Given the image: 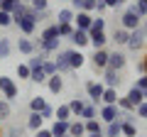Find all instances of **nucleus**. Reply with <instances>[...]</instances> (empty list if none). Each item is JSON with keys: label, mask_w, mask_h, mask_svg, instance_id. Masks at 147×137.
I'll use <instances>...</instances> for the list:
<instances>
[{"label": "nucleus", "mask_w": 147, "mask_h": 137, "mask_svg": "<svg viewBox=\"0 0 147 137\" xmlns=\"http://www.w3.org/2000/svg\"><path fill=\"white\" fill-rule=\"evenodd\" d=\"M12 25H15L17 30H20L22 34H25V37H32V34L37 32V27H39V22H37V12L30 7V10H27L25 15L12 17Z\"/></svg>", "instance_id": "1"}, {"label": "nucleus", "mask_w": 147, "mask_h": 137, "mask_svg": "<svg viewBox=\"0 0 147 137\" xmlns=\"http://www.w3.org/2000/svg\"><path fill=\"white\" fill-rule=\"evenodd\" d=\"M118 25L123 27V30H127V32H132V30H137V27L142 25V17L137 15V10L132 5H127L125 10H123V15H120V22Z\"/></svg>", "instance_id": "2"}, {"label": "nucleus", "mask_w": 147, "mask_h": 137, "mask_svg": "<svg viewBox=\"0 0 147 137\" xmlns=\"http://www.w3.org/2000/svg\"><path fill=\"white\" fill-rule=\"evenodd\" d=\"M0 95L5 100H17V95H20V88H17V83H15V79H10V76H5V74H0Z\"/></svg>", "instance_id": "3"}, {"label": "nucleus", "mask_w": 147, "mask_h": 137, "mask_svg": "<svg viewBox=\"0 0 147 137\" xmlns=\"http://www.w3.org/2000/svg\"><path fill=\"white\" fill-rule=\"evenodd\" d=\"M98 120L103 125H108L113 120H123V110L118 108V103H113V105H100L98 108Z\"/></svg>", "instance_id": "4"}, {"label": "nucleus", "mask_w": 147, "mask_h": 137, "mask_svg": "<svg viewBox=\"0 0 147 137\" xmlns=\"http://www.w3.org/2000/svg\"><path fill=\"white\" fill-rule=\"evenodd\" d=\"M103 91H105V83L103 81H86V95H88L91 103H96V105H100V98H103Z\"/></svg>", "instance_id": "5"}, {"label": "nucleus", "mask_w": 147, "mask_h": 137, "mask_svg": "<svg viewBox=\"0 0 147 137\" xmlns=\"http://www.w3.org/2000/svg\"><path fill=\"white\" fill-rule=\"evenodd\" d=\"M145 39H147V30L140 25L137 30H132V32H130V39H127V49H130V52H137V49H142V47H145Z\"/></svg>", "instance_id": "6"}, {"label": "nucleus", "mask_w": 147, "mask_h": 137, "mask_svg": "<svg viewBox=\"0 0 147 137\" xmlns=\"http://www.w3.org/2000/svg\"><path fill=\"white\" fill-rule=\"evenodd\" d=\"M15 49H17L20 54H25V56H32V54H37V39H32V37H25V34H22V37L17 39Z\"/></svg>", "instance_id": "7"}, {"label": "nucleus", "mask_w": 147, "mask_h": 137, "mask_svg": "<svg viewBox=\"0 0 147 137\" xmlns=\"http://www.w3.org/2000/svg\"><path fill=\"white\" fill-rule=\"evenodd\" d=\"M127 64V56L125 52H120V49H113V52L108 54V68H115V71H123Z\"/></svg>", "instance_id": "8"}, {"label": "nucleus", "mask_w": 147, "mask_h": 137, "mask_svg": "<svg viewBox=\"0 0 147 137\" xmlns=\"http://www.w3.org/2000/svg\"><path fill=\"white\" fill-rule=\"evenodd\" d=\"M108 54H110V49H93L91 64H93L96 71H103V68H108Z\"/></svg>", "instance_id": "9"}, {"label": "nucleus", "mask_w": 147, "mask_h": 137, "mask_svg": "<svg viewBox=\"0 0 147 137\" xmlns=\"http://www.w3.org/2000/svg\"><path fill=\"white\" fill-rule=\"evenodd\" d=\"M105 83V88H118V86L123 83V76L120 71H115V68H103V79H100Z\"/></svg>", "instance_id": "10"}, {"label": "nucleus", "mask_w": 147, "mask_h": 137, "mask_svg": "<svg viewBox=\"0 0 147 137\" xmlns=\"http://www.w3.org/2000/svg\"><path fill=\"white\" fill-rule=\"evenodd\" d=\"M66 59H69V66H71V71H76V68H81L86 64V56L81 49H66Z\"/></svg>", "instance_id": "11"}, {"label": "nucleus", "mask_w": 147, "mask_h": 137, "mask_svg": "<svg viewBox=\"0 0 147 137\" xmlns=\"http://www.w3.org/2000/svg\"><path fill=\"white\" fill-rule=\"evenodd\" d=\"M59 49H61V39H44V42L37 39V54H57Z\"/></svg>", "instance_id": "12"}, {"label": "nucleus", "mask_w": 147, "mask_h": 137, "mask_svg": "<svg viewBox=\"0 0 147 137\" xmlns=\"http://www.w3.org/2000/svg\"><path fill=\"white\" fill-rule=\"evenodd\" d=\"M66 42H71L74 49H84V47H88V32L86 30H74V34L66 39Z\"/></svg>", "instance_id": "13"}, {"label": "nucleus", "mask_w": 147, "mask_h": 137, "mask_svg": "<svg viewBox=\"0 0 147 137\" xmlns=\"http://www.w3.org/2000/svg\"><path fill=\"white\" fill-rule=\"evenodd\" d=\"M91 22H93V15H91V12L79 10L76 15H74V27H76V30H86V32H88L91 30Z\"/></svg>", "instance_id": "14"}, {"label": "nucleus", "mask_w": 147, "mask_h": 137, "mask_svg": "<svg viewBox=\"0 0 147 137\" xmlns=\"http://www.w3.org/2000/svg\"><path fill=\"white\" fill-rule=\"evenodd\" d=\"M110 42V37L105 34V32H88V44L93 49H105Z\"/></svg>", "instance_id": "15"}, {"label": "nucleus", "mask_w": 147, "mask_h": 137, "mask_svg": "<svg viewBox=\"0 0 147 137\" xmlns=\"http://www.w3.org/2000/svg\"><path fill=\"white\" fill-rule=\"evenodd\" d=\"M54 61H57V68H59V74H74L71 66H69V59H66V49H59L57 56H54Z\"/></svg>", "instance_id": "16"}, {"label": "nucleus", "mask_w": 147, "mask_h": 137, "mask_svg": "<svg viewBox=\"0 0 147 137\" xmlns=\"http://www.w3.org/2000/svg\"><path fill=\"white\" fill-rule=\"evenodd\" d=\"M127 39H130V32L123 30V27H115V32L110 34V42L115 47H127Z\"/></svg>", "instance_id": "17"}, {"label": "nucleus", "mask_w": 147, "mask_h": 137, "mask_svg": "<svg viewBox=\"0 0 147 137\" xmlns=\"http://www.w3.org/2000/svg\"><path fill=\"white\" fill-rule=\"evenodd\" d=\"M47 88H49V93L52 95H59L64 91V79H61V74H54V76H49L47 79Z\"/></svg>", "instance_id": "18"}, {"label": "nucleus", "mask_w": 147, "mask_h": 137, "mask_svg": "<svg viewBox=\"0 0 147 137\" xmlns=\"http://www.w3.org/2000/svg\"><path fill=\"white\" fill-rule=\"evenodd\" d=\"M71 122V120H69ZM69 122L66 120H52V125H49V130H52L54 137H69Z\"/></svg>", "instance_id": "19"}, {"label": "nucleus", "mask_w": 147, "mask_h": 137, "mask_svg": "<svg viewBox=\"0 0 147 137\" xmlns=\"http://www.w3.org/2000/svg\"><path fill=\"white\" fill-rule=\"evenodd\" d=\"M69 137H86V122L81 118L69 122Z\"/></svg>", "instance_id": "20"}, {"label": "nucleus", "mask_w": 147, "mask_h": 137, "mask_svg": "<svg viewBox=\"0 0 147 137\" xmlns=\"http://www.w3.org/2000/svg\"><path fill=\"white\" fill-rule=\"evenodd\" d=\"M44 39H61V37H59V25H57V22L47 25L42 32H39V42H44Z\"/></svg>", "instance_id": "21"}, {"label": "nucleus", "mask_w": 147, "mask_h": 137, "mask_svg": "<svg viewBox=\"0 0 147 137\" xmlns=\"http://www.w3.org/2000/svg\"><path fill=\"white\" fill-rule=\"evenodd\" d=\"M54 120H74V113L71 108H69V103H61V105H57V110H54Z\"/></svg>", "instance_id": "22"}, {"label": "nucleus", "mask_w": 147, "mask_h": 137, "mask_svg": "<svg viewBox=\"0 0 147 137\" xmlns=\"http://www.w3.org/2000/svg\"><path fill=\"white\" fill-rule=\"evenodd\" d=\"M39 127H44V118L39 115V113H30V115H27V130L37 132Z\"/></svg>", "instance_id": "23"}, {"label": "nucleus", "mask_w": 147, "mask_h": 137, "mask_svg": "<svg viewBox=\"0 0 147 137\" xmlns=\"http://www.w3.org/2000/svg\"><path fill=\"white\" fill-rule=\"evenodd\" d=\"M98 108L100 105H96V103H91V100H88V103H86V105H84V110H81V120H93V118H98Z\"/></svg>", "instance_id": "24"}, {"label": "nucleus", "mask_w": 147, "mask_h": 137, "mask_svg": "<svg viewBox=\"0 0 147 137\" xmlns=\"http://www.w3.org/2000/svg\"><path fill=\"white\" fill-rule=\"evenodd\" d=\"M120 127H123V120H113L108 125H103V135L105 137H120Z\"/></svg>", "instance_id": "25"}, {"label": "nucleus", "mask_w": 147, "mask_h": 137, "mask_svg": "<svg viewBox=\"0 0 147 137\" xmlns=\"http://www.w3.org/2000/svg\"><path fill=\"white\" fill-rule=\"evenodd\" d=\"M118 88H105L103 91V98H100V105H113V103H118Z\"/></svg>", "instance_id": "26"}, {"label": "nucleus", "mask_w": 147, "mask_h": 137, "mask_svg": "<svg viewBox=\"0 0 147 137\" xmlns=\"http://www.w3.org/2000/svg\"><path fill=\"white\" fill-rule=\"evenodd\" d=\"M12 54V39L10 37H0V61H5Z\"/></svg>", "instance_id": "27"}, {"label": "nucleus", "mask_w": 147, "mask_h": 137, "mask_svg": "<svg viewBox=\"0 0 147 137\" xmlns=\"http://www.w3.org/2000/svg\"><path fill=\"white\" fill-rule=\"evenodd\" d=\"M127 100H130L132 105L137 108V105L142 103V100H145V93H142V91L137 88V86H130V91H127Z\"/></svg>", "instance_id": "28"}, {"label": "nucleus", "mask_w": 147, "mask_h": 137, "mask_svg": "<svg viewBox=\"0 0 147 137\" xmlns=\"http://www.w3.org/2000/svg\"><path fill=\"white\" fill-rule=\"evenodd\" d=\"M74 15H76V12H74L71 7H59L57 15H54V20L57 22H74Z\"/></svg>", "instance_id": "29"}, {"label": "nucleus", "mask_w": 147, "mask_h": 137, "mask_svg": "<svg viewBox=\"0 0 147 137\" xmlns=\"http://www.w3.org/2000/svg\"><path fill=\"white\" fill-rule=\"evenodd\" d=\"M44 105H47V98H44V95H34V98L30 100V113H42Z\"/></svg>", "instance_id": "30"}, {"label": "nucleus", "mask_w": 147, "mask_h": 137, "mask_svg": "<svg viewBox=\"0 0 147 137\" xmlns=\"http://www.w3.org/2000/svg\"><path fill=\"white\" fill-rule=\"evenodd\" d=\"M86 122V135H96V132H103V122L98 120V118H93V120H84Z\"/></svg>", "instance_id": "31"}, {"label": "nucleus", "mask_w": 147, "mask_h": 137, "mask_svg": "<svg viewBox=\"0 0 147 137\" xmlns=\"http://www.w3.org/2000/svg\"><path fill=\"white\" fill-rule=\"evenodd\" d=\"M86 103H88V100H84V98H71V100H69V108H71L74 118H79V115H81V110H84Z\"/></svg>", "instance_id": "32"}, {"label": "nucleus", "mask_w": 147, "mask_h": 137, "mask_svg": "<svg viewBox=\"0 0 147 137\" xmlns=\"http://www.w3.org/2000/svg\"><path fill=\"white\" fill-rule=\"evenodd\" d=\"M57 25H59V37H61V39H69L74 34V30H76L74 22H57Z\"/></svg>", "instance_id": "33"}, {"label": "nucleus", "mask_w": 147, "mask_h": 137, "mask_svg": "<svg viewBox=\"0 0 147 137\" xmlns=\"http://www.w3.org/2000/svg\"><path fill=\"white\" fill-rule=\"evenodd\" d=\"M10 115H12V103L0 95V120H7Z\"/></svg>", "instance_id": "34"}, {"label": "nucleus", "mask_w": 147, "mask_h": 137, "mask_svg": "<svg viewBox=\"0 0 147 137\" xmlns=\"http://www.w3.org/2000/svg\"><path fill=\"white\" fill-rule=\"evenodd\" d=\"M120 137H137V125H135V122H123Z\"/></svg>", "instance_id": "35"}, {"label": "nucleus", "mask_w": 147, "mask_h": 137, "mask_svg": "<svg viewBox=\"0 0 147 137\" xmlns=\"http://www.w3.org/2000/svg\"><path fill=\"white\" fill-rule=\"evenodd\" d=\"M47 79H49V76L44 74V68H34V71L30 74V81H32V83H47Z\"/></svg>", "instance_id": "36"}, {"label": "nucleus", "mask_w": 147, "mask_h": 137, "mask_svg": "<svg viewBox=\"0 0 147 137\" xmlns=\"http://www.w3.org/2000/svg\"><path fill=\"white\" fill-rule=\"evenodd\" d=\"M105 17L103 15H98V17H93V22H91V30L88 32H105Z\"/></svg>", "instance_id": "37"}, {"label": "nucleus", "mask_w": 147, "mask_h": 137, "mask_svg": "<svg viewBox=\"0 0 147 137\" xmlns=\"http://www.w3.org/2000/svg\"><path fill=\"white\" fill-rule=\"evenodd\" d=\"M42 68H44V74L47 76H54V74H59V68H57V61L54 59H44V64H42Z\"/></svg>", "instance_id": "38"}, {"label": "nucleus", "mask_w": 147, "mask_h": 137, "mask_svg": "<svg viewBox=\"0 0 147 137\" xmlns=\"http://www.w3.org/2000/svg\"><path fill=\"white\" fill-rule=\"evenodd\" d=\"M118 108H120L123 113H135V105L127 100V95H120V98H118Z\"/></svg>", "instance_id": "39"}, {"label": "nucleus", "mask_w": 147, "mask_h": 137, "mask_svg": "<svg viewBox=\"0 0 147 137\" xmlns=\"http://www.w3.org/2000/svg\"><path fill=\"white\" fill-rule=\"evenodd\" d=\"M30 7L34 12H42V10H49V0H30Z\"/></svg>", "instance_id": "40"}, {"label": "nucleus", "mask_w": 147, "mask_h": 137, "mask_svg": "<svg viewBox=\"0 0 147 137\" xmlns=\"http://www.w3.org/2000/svg\"><path fill=\"white\" fill-rule=\"evenodd\" d=\"M5 137H25V127L22 125H10L5 132Z\"/></svg>", "instance_id": "41"}, {"label": "nucleus", "mask_w": 147, "mask_h": 137, "mask_svg": "<svg viewBox=\"0 0 147 137\" xmlns=\"http://www.w3.org/2000/svg\"><path fill=\"white\" fill-rule=\"evenodd\" d=\"M132 7L137 10V15H140V17H147V0H135Z\"/></svg>", "instance_id": "42"}, {"label": "nucleus", "mask_w": 147, "mask_h": 137, "mask_svg": "<svg viewBox=\"0 0 147 137\" xmlns=\"http://www.w3.org/2000/svg\"><path fill=\"white\" fill-rule=\"evenodd\" d=\"M96 5H98V0H81V10L84 12H96Z\"/></svg>", "instance_id": "43"}, {"label": "nucleus", "mask_w": 147, "mask_h": 137, "mask_svg": "<svg viewBox=\"0 0 147 137\" xmlns=\"http://www.w3.org/2000/svg\"><path fill=\"white\" fill-rule=\"evenodd\" d=\"M0 27L5 30V27H12V15L5 10H0Z\"/></svg>", "instance_id": "44"}, {"label": "nucleus", "mask_w": 147, "mask_h": 137, "mask_svg": "<svg viewBox=\"0 0 147 137\" xmlns=\"http://www.w3.org/2000/svg\"><path fill=\"white\" fill-rule=\"evenodd\" d=\"M15 71H17V76H20V79H27V81H30V74H32V71H30V66H27V64H17Z\"/></svg>", "instance_id": "45"}, {"label": "nucleus", "mask_w": 147, "mask_h": 137, "mask_svg": "<svg viewBox=\"0 0 147 137\" xmlns=\"http://www.w3.org/2000/svg\"><path fill=\"white\" fill-rule=\"evenodd\" d=\"M54 110H57V108H54V105H49V103L44 105V110L39 113V115L44 118V122H47V120H54Z\"/></svg>", "instance_id": "46"}, {"label": "nucleus", "mask_w": 147, "mask_h": 137, "mask_svg": "<svg viewBox=\"0 0 147 137\" xmlns=\"http://www.w3.org/2000/svg\"><path fill=\"white\" fill-rule=\"evenodd\" d=\"M132 86H137V88L145 93V91H147V76H145V74H140V76L135 79V83H132Z\"/></svg>", "instance_id": "47"}, {"label": "nucleus", "mask_w": 147, "mask_h": 137, "mask_svg": "<svg viewBox=\"0 0 147 137\" xmlns=\"http://www.w3.org/2000/svg\"><path fill=\"white\" fill-rule=\"evenodd\" d=\"M135 115H137V118H147V100H142L140 105L135 108Z\"/></svg>", "instance_id": "48"}, {"label": "nucleus", "mask_w": 147, "mask_h": 137, "mask_svg": "<svg viewBox=\"0 0 147 137\" xmlns=\"http://www.w3.org/2000/svg\"><path fill=\"white\" fill-rule=\"evenodd\" d=\"M34 137H54V135H52V130H49V127H39V130L34 132Z\"/></svg>", "instance_id": "49"}, {"label": "nucleus", "mask_w": 147, "mask_h": 137, "mask_svg": "<svg viewBox=\"0 0 147 137\" xmlns=\"http://www.w3.org/2000/svg\"><path fill=\"white\" fill-rule=\"evenodd\" d=\"M96 12H98V15H103V12H108V5H105L103 0H98V5H96Z\"/></svg>", "instance_id": "50"}, {"label": "nucleus", "mask_w": 147, "mask_h": 137, "mask_svg": "<svg viewBox=\"0 0 147 137\" xmlns=\"http://www.w3.org/2000/svg\"><path fill=\"white\" fill-rule=\"evenodd\" d=\"M69 7H71L74 12H79L81 10V0H69Z\"/></svg>", "instance_id": "51"}, {"label": "nucleus", "mask_w": 147, "mask_h": 137, "mask_svg": "<svg viewBox=\"0 0 147 137\" xmlns=\"http://www.w3.org/2000/svg\"><path fill=\"white\" fill-rule=\"evenodd\" d=\"M103 3L108 5V10H118V7H120V5H118V0H103Z\"/></svg>", "instance_id": "52"}, {"label": "nucleus", "mask_w": 147, "mask_h": 137, "mask_svg": "<svg viewBox=\"0 0 147 137\" xmlns=\"http://www.w3.org/2000/svg\"><path fill=\"white\" fill-rule=\"evenodd\" d=\"M86 137H105L103 132H96V135H86Z\"/></svg>", "instance_id": "53"}, {"label": "nucleus", "mask_w": 147, "mask_h": 137, "mask_svg": "<svg viewBox=\"0 0 147 137\" xmlns=\"http://www.w3.org/2000/svg\"><path fill=\"white\" fill-rule=\"evenodd\" d=\"M142 64H145V76H147V56H145V59H142Z\"/></svg>", "instance_id": "54"}, {"label": "nucleus", "mask_w": 147, "mask_h": 137, "mask_svg": "<svg viewBox=\"0 0 147 137\" xmlns=\"http://www.w3.org/2000/svg\"><path fill=\"white\" fill-rule=\"evenodd\" d=\"M142 27H145V30H147V17H142Z\"/></svg>", "instance_id": "55"}, {"label": "nucleus", "mask_w": 147, "mask_h": 137, "mask_svg": "<svg viewBox=\"0 0 147 137\" xmlns=\"http://www.w3.org/2000/svg\"><path fill=\"white\" fill-rule=\"evenodd\" d=\"M0 3H20V0H0Z\"/></svg>", "instance_id": "56"}, {"label": "nucleus", "mask_w": 147, "mask_h": 137, "mask_svg": "<svg viewBox=\"0 0 147 137\" xmlns=\"http://www.w3.org/2000/svg\"><path fill=\"white\" fill-rule=\"evenodd\" d=\"M125 3H127V0H118V5H120V7H123V5H125Z\"/></svg>", "instance_id": "57"}, {"label": "nucleus", "mask_w": 147, "mask_h": 137, "mask_svg": "<svg viewBox=\"0 0 147 137\" xmlns=\"http://www.w3.org/2000/svg\"><path fill=\"white\" fill-rule=\"evenodd\" d=\"M59 3H69V0H59Z\"/></svg>", "instance_id": "58"}, {"label": "nucleus", "mask_w": 147, "mask_h": 137, "mask_svg": "<svg viewBox=\"0 0 147 137\" xmlns=\"http://www.w3.org/2000/svg\"><path fill=\"white\" fill-rule=\"evenodd\" d=\"M22 3H30V0H22Z\"/></svg>", "instance_id": "59"}, {"label": "nucleus", "mask_w": 147, "mask_h": 137, "mask_svg": "<svg viewBox=\"0 0 147 137\" xmlns=\"http://www.w3.org/2000/svg\"><path fill=\"white\" fill-rule=\"evenodd\" d=\"M0 137H3V132H0Z\"/></svg>", "instance_id": "60"}, {"label": "nucleus", "mask_w": 147, "mask_h": 137, "mask_svg": "<svg viewBox=\"0 0 147 137\" xmlns=\"http://www.w3.org/2000/svg\"><path fill=\"white\" fill-rule=\"evenodd\" d=\"M0 64H3V61H0Z\"/></svg>", "instance_id": "61"}]
</instances>
